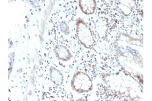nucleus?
Returning a JSON list of instances; mask_svg holds the SVG:
<instances>
[{"label": "nucleus", "instance_id": "f257e3e1", "mask_svg": "<svg viewBox=\"0 0 152 101\" xmlns=\"http://www.w3.org/2000/svg\"><path fill=\"white\" fill-rule=\"evenodd\" d=\"M80 3L84 12L86 13H92L94 12L95 7V3L94 1H82Z\"/></svg>", "mask_w": 152, "mask_h": 101}]
</instances>
